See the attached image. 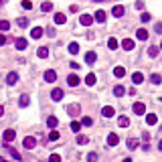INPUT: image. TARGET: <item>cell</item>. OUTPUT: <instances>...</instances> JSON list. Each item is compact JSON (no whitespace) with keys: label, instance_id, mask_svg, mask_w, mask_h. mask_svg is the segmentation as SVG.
Wrapping results in <instances>:
<instances>
[{"label":"cell","instance_id":"cell-6","mask_svg":"<svg viewBox=\"0 0 162 162\" xmlns=\"http://www.w3.org/2000/svg\"><path fill=\"white\" fill-rule=\"evenodd\" d=\"M95 61H97V55H95L93 51H89V53H85V63H87V65H93Z\"/></svg>","mask_w":162,"mask_h":162},{"label":"cell","instance_id":"cell-48","mask_svg":"<svg viewBox=\"0 0 162 162\" xmlns=\"http://www.w3.org/2000/svg\"><path fill=\"white\" fill-rule=\"evenodd\" d=\"M2 116H4V108H2V105H0V118H2Z\"/></svg>","mask_w":162,"mask_h":162},{"label":"cell","instance_id":"cell-31","mask_svg":"<svg viewBox=\"0 0 162 162\" xmlns=\"http://www.w3.org/2000/svg\"><path fill=\"white\" fill-rule=\"evenodd\" d=\"M41 10H43V12H51V10H53V4H51V2H43V4H41Z\"/></svg>","mask_w":162,"mask_h":162},{"label":"cell","instance_id":"cell-1","mask_svg":"<svg viewBox=\"0 0 162 162\" xmlns=\"http://www.w3.org/2000/svg\"><path fill=\"white\" fill-rule=\"evenodd\" d=\"M132 109H134V113H136V116H144V113H146V105H144L142 101H136L132 105Z\"/></svg>","mask_w":162,"mask_h":162},{"label":"cell","instance_id":"cell-50","mask_svg":"<svg viewBox=\"0 0 162 162\" xmlns=\"http://www.w3.org/2000/svg\"><path fill=\"white\" fill-rule=\"evenodd\" d=\"M124 162H132V158H126V160H124Z\"/></svg>","mask_w":162,"mask_h":162},{"label":"cell","instance_id":"cell-30","mask_svg":"<svg viewBox=\"0 0 162 162\" xmlns=\"http://www.w3.org/2000/svg\"><path fill=\"white\" fill-rule=\"evenodd\" d=\"M69 53H71V55H77L79 53V45L77 43H71V45H69Z\"/></svg>","mask_w":162,"mask_h":162},{"label":"cell","instance_id":"cell-39","mask_svg":"<svg viewBox=\"0 0 162 162\" xmlns=\"http://www.w3.org/2000/svg\"><path fill=\"white\" fill-rule=\"evenodd\" d=\"M148 55H150V57H158V47H150V49H148Z\"/></svg>","mask_w":162,"mask_h":162},{"label":"cell","instance_id":"cell-7","mask_svg":"<svg viewBox=\"0 0 162 162\" xmlns=\"http://www.w3.org/2000/svg\"><path fill=\"white\" fill-rule=\"evenodd\" d=\"M16 81H18V73H14V71H10V73L6 75V83H8V85H14Z\"/></svg>","mask_w":162,"mask_h":162},{"label":"cell","instance_id":"cell-2","mask_svg":"<svg viewBox=\"0 0 162 162\" xmlns=\"http://www.w3.org/2000/svg\"><path fill=\"white\" fill-rule=\"evenodd\" d=\"M22 146H25V148H26V150H33V148H34V146H37V140H34V138H33V136H26V138H25V140H22Z\"/></svg>","mask_w":162,"mask_h":162},{"label":"cell","instance_id":"cell-17","mask_svg":"<svg viewBox=\"0 0 162 162\" xmlns=\"http://www.w3.org/2000/svg\"><path fill=\"white\" fill-rule=\"evenodd\" d=\"M29 103H30V97H29V95H20V99H18V105H20V108H26V105H29Z\"/></svg>","mask_w":162,"mask_h":162},{"label":"cell","instance_id":"cell-21","mask_svg":"<svg viewBox=\"0 0 162 162\" xmlns=\"http://www.w3.org/2000/svg\"><path fill=\"white\" fill-rule=\"evenodd\" d=\"M118 142H120L118 134H109V136H108V144H109V146H116Z\"/></svg>","mask_w":162,"mask_h":162},{"label":"cell","instance_id":"cell-37","mask_svg":"<svg viewBox=\"0 0 162 162\" xmlns=\"http://www.w3.org/2000/svg\"><path fill=\"white\" fill-rule=\"evenodd\" d=\"M8 29H10L8 20H0V30H8Z\"/></svg>","mask_w":162,"mask_h":162},{"label":"cell","instance_id":"cell-43","mask_svg":"<svg viewBox=\"0 0 162 162\" xmlns=\"http://www.w3.org/2000/svg\"><path fill=\"white\" fill-rule=\"evenodd\" d=\"M49 162H61V156H59V154H51Z\"/></svg>","mask_w":162,"mask_h":162},{"label":"cell","instance_id":"cell-25","mask_svg":"<svg viewBox=\"0 0 162 162\" xmlns=\"http://www.w3.org/2000/svg\"><path fill=\"white\" fill-rule=\"evenodd\" d=\"M93 20H97V22H105V12H103V10H97L95 16H93Z\"/></svg>","mask_w":162,"mask_h":162},{"label":"cell","instance_id":"cell-42","mask_svg":"<svg viewBox=\"0 0 162 162\" xmlns=\"http://www.w3.org/2000/svg\"><path fill=\"white\" fill-rule=\"evenodd\" d=\"M22 8L30 10V8H33V2H30V0H22Z\"/></svg>","mask_w":162,"mask_h":162},{"label":"cell","instance_id":"cell-12","mask_svg":"<svg viewBox=\"0 0 162 162\" xmlns=\"http://www.w3.org/2000/svg\"><path fill=\"white\" fill-rule=\"evenodd\" d=\"M122 47H124L126 51H132L134 47H136V43H134L132 39H124V41H122Z\"/></svg>","mask_w":162,"mask_h":162},{"label":"cell","instance_id":"cell-9","mask_svg":"<svg viewBox=\"0 0 162 162\" xmlns=\"http://www.w3.org/2000/svg\"><path fill=\"white\" fill-rule=\"evenodd\" d=\"M55 79H57V73H55L53 69H49V71H45V81H49V83H53Z\"/></svg>","mask_w":162,"mask_h":162},{"label":"cell","instance_id":"cell-4","mask_svg":"<svg viewBox=\"0 0 162 162\" xmlns=\"http://www.w3.org/2000/svg\"><path fill=\"white\" fill-rule=\"evenodd\" d=\"M79 22H81L83 26H89L91 22H93V16H91V14H81V16H79Z\"/></svg>","mask_w":162,"mask_h":162},{"label":"cell","instance_id":"cell-16","mask_svg":"<svg viewBox=\"0 0 162 162\" xmlns=\"http://www.w3.org/2000/svg\"><path fill=\"white\" fill-rule=\"evenodd\" d=\"M30 37H33V39H41V37H43V29H41V26H34V29L30 30Z\"/></svg>","mask_w":162,"mask_h":162},{"label":"cell","instance_id":"cell-51","mask_svg":"<svg viewBox=\"0 0 162 162\" xmlns=\"http://www.w3.org/2000/svg\"><path fill=\"white\" fill-rule=\"evenodd\" d=\"M95 2H103V0H95Z\"/></svg>","mask_w":162,"mask_h":162},{"label":"cell","instance_id":"cell-22","mask_svg":"<svg viewBox=\"0 0 162 162\" xmlns=\"http://www.w3.org/2000/svg\"><path fill=\"white\" fill-rule=\"evenodd\" d=\"M156 122H158L156 113H148V116H146V124H148V126H154Z\"/></svg>","mask_w":162,"mask_h":162},{"label":"cell","instance_id":"cell-54","mask_svg":"<svg viewBox=\"0 0 162 162\" xmlns=\"http://www.w3.org/2000/svg\"><path fill=\"white\" fill-rule=\"evenodd\" d=\"M2 162H6V160H2Z\"/></svg>","mask_w":162,"mask_h":162},{"label":"cell","instance_id":"cell-53","mask_svg":"<svg viewBox=\"0 0 162 162\" xmlns=\"http://www.w3.org/2000/svg\"><path fill=\"white\" fill-rule=\"evenodd\" d=\"M0 162H2V158H0Z\"/></svg>","mask_w":162,"mask_h":162},{"label":"cell","instance_id":"cell-36","mask_svg":"<svg viewBox=\"0 0 162 162\" xmlns=\"http://www.w3.org/2000/svg\"><path fill=\"white\" fill-rule=\"evenodd\" d=\"M79 124H81V126H91V124H93V120L89 118V116H85V118L81 120V122H79Z\"/></svg>","mask_w":162,"mask_h":162},{"label":"cell","instance_id":"cell-13","mask_svg":"<svg viewBox=\"0 0 162 162\" xmlns=\"http://www.w3.org/2000/svg\"><path fill=\"white\" fill-rule=\"evenodd\" d=\"M79 81H81V79H79L77 75H69V77H67V83L71 85V87H77V85H79Z\"/></svg>","mask_w":162,"mask_h":162},{"label":"cell","instance_id":"cell-40","mask_svg":"<svg viewBox=\"0 0 162 162\" xmlns=\"http://www.w3.org/2000/svg\"><path fill=\"white\" fill-rule=\"evenodd\" d=\"M71 130H73V132L77 134L79 130H81V124H79V122H71Z\"/></svg>","mask_w":162,"mask_h":162},{"label":"cell","instance_id":"cell-44","mask_svg":"<svg viewBox=\"0 0 162 162\" xmlns=\"http://www.w3.org/2000/svg\"><path fill=\"white\" fill-rule=\"evenodd\" d=\"M140 18H142V22H148V20L152 18V16L148 14V12H142V16H140Z\"/></svg>","mask_w":162,"mask_h":162},{"label":"cell","instance_id":"cell-18","mask_svg":"<svg viewBox=\"0 0 162 162\" xmlns=\"http://www.w3.org/2000/svg\"><path fill=\"white\" fill-rule=\"evenodd\" d=\"M132 81H134V83H136V85H140V83H142V81H144V75L140 73V71H136V73L132 75Z\"/></svg>","mask_w":162,"mask_h":162},{"label":"cell","instance_id":"cell-46","mask_svg":"<svg viewBox=\"0 0 162 162\" xmlns=\"http://www.w3.org/2000/svg\"><path fill=\"white\" fill-rule=\"evenodd\" d=\"M156 33L162 34V22H158V25H156Z\"/></svg>","mask_w":162,"mask_h":162},{"label":"cell","instance_id":"cell-26","mask_svg":"<svg viewBox=\"0 0 162 162\" xmlns=\"http://www.w3.org/2000/svg\"><path fill=\"white\" fill-rule=\"evenodd\" d=\"M112 14L113 16H124V6H113V10H112Z\"/></svg>","mask_w":162,"mask_h":162},{"label":"cell","instance_id":"cell-41","mask_svg":"<svg viewBox=\"0 0 162 162\" xmlns=\"http://www.w3.org/2000/svg\"><path fill=\"white\" fill-rule=\"evenodd\" d=\"M87 162H97V154H95V152H89L87 154Z\"/></svg>","mask_w":162,"mask_h":162},{"label":"cell","instance_id":"cell-29","mask_svg":"<svg viewBox=\"0 0 162 162\" xmlns=\"http://www.w3.org/2000/svg\"><path fill=\"white\" fill-rule=\"evenodd\" d=\"M150 81H152L154 85H160V83H162V77H160L158 73H154V75H150Z\"/></svg>","mask_w":162,"mask_h":162},{"label":"cell","instance_id":"cell-5","mask_svg":"<svg viewBox=\"0 0 162 162\" xmlns=\"http://www.w3.org/2000/svg\"><path fill=\"white\" fill-rule=\"evenodd\" d=\"M67 113L69 116H79V113H81V108H79L77 103H71V105L67 108Z\"/></svg>","mask_w":162,"mask_h":162},{"label":"cell","instance_id":"cell-49","mask_svg":"<svg viewBox=\"0 0 162 162\" xmlns=\"http://www.w3.org/2000/svg\"><path fill=\"white\" fill-rule=\"evenodd\" d=\"M158 150H160V152H162V140H160V142H158Z\"/></svg>","mask_w":162,"mask_h":162},{"label":"cell","instance_id":"cell-10","mask_svg":"<svg viewBox=\"0 0 162 162\" xmlns=\"http://www.w3.org/2000/svg\"><path fill=\"white\" fill-rule=\"evenodd\" d=\"M101 113H103V118H113V113H116V109H113L112 105H105V108L101 109Z\"/></svg>","mask_w":162,"mask_h":162},{"label":"cell","instance_id":"cell-27","mask_svg":"<svg viewBox=\"0 0 162 162\" xmlns=\"http://www.w3.org/2000/svg\"><path fill=\"white\" fill-rule=\"evenodd\" d=\"M124 93H126V89H124L122 85H116V87H113V95H118V97H122Z\"/></svg>","mask_w":162,"mask_h":162},{"label":"cell","instance_id":"cell-11","mask_svg":"<svg viewBox=\"0 0 162 162\" xmlns=\"http://www.w3.org/2000/svg\"><path fill=\"white\" fill-rule=\"evenodd\" d=\"M47 126H49L51 130H55L57 126H59V120L55 118V116H49V118H47Z\"/></svg>","mask_w":162,"mask_h":162},{"label":"cell","instance_id":"cell-55","mask_svg":"<svg viewBox=\"0 0 162 162\" xmlns=\"http://www.w3.org/2000/svg\"><path fill=\"white\" fill-rule=\"evenodd\" d=\"M0 2H2V0H0Z\"/></svg>","mask_w":162,"mask_h":162},{"label":"cell","instance_id":"cell-14","mask_svg":"<svg viewBox=\"0 0 162 162\" xmlns=\"http://www.w3.org/2000/svg\"><path fill=\"white\" fill-rule=\"evenodd\" d=\"M16 49H18V51H25L26 49V45H29V43H26V39H22V37H20V39H16Z\"/></svg>","mask_w":162,"mask_h":162},{"label":"cell","instance_id":"cell-47","mask_svg":"<svg viewBox=\"0 0 162 162\" xmlns=\"http://www.w3.org/2000/svg\"><path fill=\"white\" fill-rule=\"evenodd\" d=\"M6 43V37H4V34H0V45H4Z\"/></svg>","mask_w":162,"mask_h":162},{"label":"cell","instance_id":"cell-3","mask_svg":"<svg viewBox=\"0 0 162 162\" xmlns=\"http://www.w3.org/2000/svg\"><path fill=\"white\" fill-rule=\"evenodd\" d=\"M51 97H53V101H61V99H63V89L55 87L53 91H51Z\"/></svg>","mask_w":162,"mask_h":162},{"label":"cell","instance_id":"cell-34","mask_svg":"<svg viewBox=\"0 0 162 162\" xmlns=\"http://www.w3.org/2000/svg\"><path fill=\"white\" fill-rule=\"evenodd\" d=\"M16 25H18V26H29V18H25V16H20V18L16 20Z\"/></svg>","mask_w":162,"mask_h":162},{"label":"cell","instance_id":"cell-24","mask_svg":"<svg viewBox=\"0 0 162 162\" xmlns=\"http://www.w3.org/2000/svg\"><path fill=\"white\" fill-rule=\"evenodd\" d=\"M118 126H120V128H128V126H130V120L126 118V116H122V118H118Z\"/></svg>","mask_w":162,"mask_h":162},{"label":"cell","instance_id":"cell-32","mask_svg":"<svg viewBox=\"0 0 162 162\" xmlns=\"http://www.w3.org/2000/svg\"><path fill=\"white\" fill-rule=\"evenodd\" d=\"M87 142H89L87 136H81V134L77 136V144H79V146H83V144H87Z\"/></svg>","mask_w":162,"mask_h":162},{"label":"cell","instance_id":"cell-15","mask_svg":"<svg viewBox=\"0 0 162 162\" xmlns=\"http://www.w3.org/2000/svg\"><path fill=\"white\" fill-rule=\"evenodd\" d=\"M55 22H57V25H65V22H67V16H65L63 12H57V14H55Z\"/></svg>","mask_w":162,"mask_h":162},{"label":"cell","instance_id":"cell-33","mask_svg":"<svg viewBox=\"0 0 162 162\" xmlns=\"http://www.w3.org/2000/svg\"><path fill=\"white\" fill-rule=\"evenodd\" d=\"M128 148H130V150H136V148H138V140L130 138V140H128Z\"/></svg>","mask_w":162,"mask_h":162},{"label":"cell","instance_id":"cell-35","mask_svg":"<svg viewBox=\"0 0 162 162\" xmlns=\"http://www.w3.org/2000/svg\"><path fill=\"white\" fill-rule=\"evenodd\" d=\"M108 47H109V49H112V51H113V49H118V41H116V39H113V37H112V39L108 41Z\"/></svg>","mask_w":162,"mask_h":162},{"label":"cell","instance_id":"cell-20","mask_svg":"<svg viewBox=\"0 0 162 162\" xmlns=\"http://www.w3.org/2000/svg\"><path fill=\"white\" fill-rule=\"evenodd\" d=\"M37 55H39L41 59H47V57H49V49H47V47H39Z\"/></svg>","mask_w":162,"mask_h":162},{"label":"cell","instance_id":"cell-19","mask_svg":"<svg viewBox=\"0 0 162 162\" xmlns=\"http://www.w3.org/2000/svg\"><path fill=\"white\" fill-rule=\"evenodd\" d=\"M136 37H138L140 41H146V39H148V30H146V29H138V30H136Z\"/></svg>","mask_w":162,"mask_h":162},{"label":"cell","instance_id":"cell-23","mask_svg":"<svg viewBox=\"0 0 162 162\" xmlns=\"http://www.w3.org/2000/svg\"><path fill=\"white\" fill-rule=\"evenodd\" d=\"M95 81H97V77H95V73H89L87 77H85V83L91 87V85H95Z\"/></svg>","mask_w":162,"mask_h":162},{"label":"cell","instance_id":"cell-8","mask_svg":"<svg viewBox=\"0 0 162 162\" xmlns=\"http://www.w3.org/2000/svg\"><path fill=\"white\" fill-rule=\"evenodd\" d=\"M14 138H16V132H14V130H4V142H6V144L12 142Z\"/></svg>","mask_w":162,"mask_h":162},{"label":"cell","instance_id":"cell-28","mask_svg":"<svg viewBox=\"0 0 162 162\" xmlns=\"http://www.w3.org/2000/svg\"><path fill=\"white\" fill-rule=\"evenodd\" d=\"M113 75H116V77H124V75H126V69H124V67H116V69H113Z\"/></svg>","mask_w":162,"mask_h":162},{"label":"cell","instance_id":"cell-38","mask_svg":"<svg viewBox=\"0 0 162 162\" xmlns=\"http://www.w3.org/2000/svg\"><path fill=\"white\" fill-rule=\"evenodd\" d=\"M49 140H51V142H55V140H59V132H57V130H53V132L49 134Z\"/></svg>","mask_w":162,"mask_h":162},{"label":"cell","instance_id":"cell-52","mask_svg":"<svg viewBox=\"0 0 162 162\" xmlns=\"http://www.w3.org/2000/svg\"><path fill=\"white\" fill-rule=\"evenodd\" d=\"M160 49H162V43H160Z\"/></svg>","mask_w":162,"mask_h":162},{"label":"cell","instance_id":"cell-45","mask_svg":"<svg viewBox=\"0 0 162 162\" xmlns=\"http://www.w3.org/2000/svg\"><path fill=\"white\" fill-rule=\"evenodd\" d=\"M136 8H138V10L144 8V2H142V0H138V2H136Z\"/></svg>","mask_w":162,"mask_h":162}]
</instances>
